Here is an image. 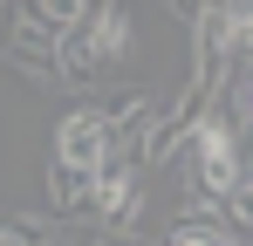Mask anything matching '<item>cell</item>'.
Masks as SVG:
<instances>
[{
	"label": "cell",
	"mask_w": 253,
	"mask_h": 246,
	"mask_svg": "<svg viewBox=\"0 0 253 246\" xmlns=\"http://www.w3.org/2000/svg\"><path fill=\"white\" fill-rule=\"evenodd\" d=\"M130 55V21L124 7H103V0H89L83 21L69 28V35L55 41V69H62V89L69 82H110V69Z\"/></svg>",
	"instance_id": "1"
},
{
	"label": "cell",
	"mask_w": 253,
	"mask_h": 246,
	"mask_svg": "<svg viewBox=\"0 0 253 246\" xmlns=\"http://www.w3.org/2000/svg\"><path fill=\"white\" fill-rule=\"evenodd\" d=\"M192 164H199V199H233L240 192V137L219 110L192 130Z\"/></svg>",
	"instance_id": "2"
},
{
	"label": "cell",
	"mask_w": 253,
	"mask_h": 246,
	"mask_svg": "<svg viewBox=\"0 0 253 246\" xmlns=\"http://www.w3.org/2000/svg\"><path fill=\"white\" fill-rule=\"evenodd\" d=\"M55 164H69V171H83V178H96L103 164H117V144H110V123L96 117L89 103H76L69 117L55 123Z\"/></svg>",
	"instance_id": "3"
},
{
	"label": "cell",
	"mask_w": 253,
	"mask_h": 246,
	"mask_svg": "<svg viewBox=\"0 0 253 246\" xmlns=\"http://www.w3.org/2000/svg\"><path fill=\"white\" fill-rule=\"evenodd\" d=\"M89 199H96V178L69 171V164H48V219H89Z\"/></svg>",
	"instance_id": "4"
},
{
	"label": "cell",
	"mask_w": 253,
	"mask_h": 246,
	"mask_svg": "<svg viewBox=\"0 0 253 246\" xmlns=\"http://www.w3.org/2000/svg\"><path fill=\"white\" fill-rule=\"evenodd\" d=\"M233 41L253 55V7H233Z\"/></svg>",
	"instance_id": "5"
},
{
	"label": "cell",
	"mask_w": 253,
	"mask_h": 246,
	"mask_svg": "<svg viewBox=\"0 0 253 246\" xmlns=\"http://www.w3.org/2000/svg\"><path fill=\"white\" fill-rule=\"evenodd\" d=\"M28 246H83V240H76V233H62V226H55V233H42V240H28Z\"/></svg>",
	"instance_id": "6"
},
{
	"label": "cell",
	"mask_w": 253,
	"mask_h": 246,
	"mask_svg": "<svg viewBox=\"0 0 253 246\" xmlns=\"http://www.w3.org/2000/svg\"><path fill=\"white\" fill-rule=\"evenodd\" d=\"M165 246H219V240H206V233H178V240H165Z\"/></svg>",
	"instance_id": "7"
},
{
	"label": "cell",
	"mask_w": 253,
	"mask_h": 246,
	"mask_svg": "<svg viewBox=\"0 0 253 246\" xmlns=\"http://www.w3.org/2000/svg\"><path fill=\"white\" fill-rule=\"evenodd\" d=\"M0 246H21V233H14V219H0Z\"/></svg>",
	"instance_id": "8"
},
{
	"label": "cell",
	"mask_w": 253,
	"mask_h": 246,
	"mask_svg": "<svg viewBox=\"0 0 253 246\" xmlns=\"http://www.w3.org/2000/svg\"><path fill=\"white\" fill-rule=\"evenodd\" d=\"M240 192H247V199H253V158L240 164Z\"/></svg>",
	"instance_id": "9"
},
{
	"label": "cell",
	"mask_w": 253,
	"mask_h": 246,
	"mask_svg": "<svg viewBox=\"0 0 253 246\" xmlns=\"http://www.w3.org/2000/svg\"><path fill=\"white\" fill-rule=\"evenodd\" d=\"M240 110H247V123H253V82H247V96H240Z\"/></svg>",
	"instance_id": "10"
}]
</instances>
